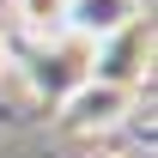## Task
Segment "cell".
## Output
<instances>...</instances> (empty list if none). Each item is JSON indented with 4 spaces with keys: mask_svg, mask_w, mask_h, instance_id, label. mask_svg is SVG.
Wrapping results in <instances>:
<instances>
[{
    "mask_svg": "<svg viewBox=\"0 0 158 158\" xmlns=\"http://www.w3.org/2000/svg\"><path fill=\"white\" fill-rule=\"evenodd\" d=\"M134 24V0H73V12H67V37H79L85 49H98L110 43L116 31Z\"/></svg>",
    "mask_w": 158,
    "mask_h": 158,
    "instance_id": "obj_2",
    "label": "cell"
},
{
    "mask_svg": "<svg viewBox=\"0 0 158 158\" xmlns=\"http://www.w3.org/2000/svg\"><path fill=\"white\" fill-rule=\"evenodd\" d=\"M0 73H6V37H0Z\"/></svg>",
    "mask_w": 158,
    "mask_h": 158,
    "instance_id": "obj_4",
    "label": "cell"
},
{
    "mask_svg": "<svg viewBox=\"0 0 158 158\" xmlns=\"http://www.w3.org/2000/svg\"><path fill=\"white\" fill-rule=\"evenodd\" d=\"M134 116V91L128 85H116V79H98L85 73L61 98V128L67 134H110V128H122V122Z\"/></svg>",
    "mask_w": 158,
    "mask_h": 158,
    "instance_id": "obj_1",
    "label": "cell"
},
{
    "mask_svg": "<svg viewBox=\"0 0 158 158\" xmlns=\"http://www.w3.org/2000/svg\"><path fill=\"white\" fill-rule=\"evenodd\" d=\"M67 12H73V0H12V19L43 43L67 37Z\"/></svg>",
    "mask_w": 158,
    "mask_h": 158,
    "instance_id": "obj_3",
    "label": "cell"
}]
</instances>
